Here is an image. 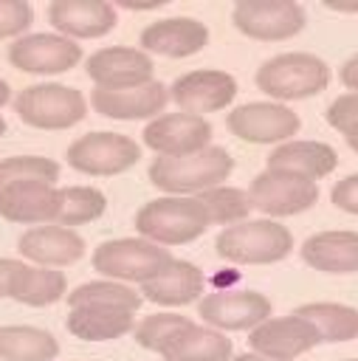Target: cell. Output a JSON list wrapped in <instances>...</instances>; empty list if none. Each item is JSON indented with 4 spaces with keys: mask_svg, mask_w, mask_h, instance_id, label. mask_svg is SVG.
I'll use <instances>...</instances> for the list:
<instances>
[{
    "mask_svg": "<svg viewBox=\"0 0 358 361\" xmlns=\"http://www.w3.org/2000/svg\"><path fill=\"white\" fill-rule=\"evenodd\" d=\"M234 169V158L223 147H206L192 155H158L149 164L152 186L169 195H189V192H209L220 186Z\"/></svg>",
    "mask_w": 358,
    "mask_h": 361,
    "instance_id": "1",
    "label": "cell"
},
{
    "mask_svg": "<svg viewBox=\"0 0 358 361\" xmlns=\"http://www.w3.org/2000/svg\"><path fill=\"white\" fill-rule=\"evenodd\" d=\"M135 228L155 245H183L209 228V214L197 197H158L138 209Z\"/></svg>",
    "mask_w": 358,
    "mask_h": 361,
    "instance_id": "2",
    "label": "cell"
},
{
    "mask_svg": "<svg viewBox=\"0 0 358 361\" xmlns=\"http://www.w3.org/2000/svg\"><path fill=\"white\" fill-rule=\"evenodd\" d=\"M214 248L223 259L240 265L279 262L293 248V234L273 220H242L217 234Z\"/></svg>",
    "mask_w": 358,
    "mask_h": 361,
    "instance_id": "3",
    "label": "cell"
},
{
    "mask_svg": "<svg viewBox=\"0 0 358 361\" xmlns=\"http://www.w3.org/2000/svg\"><path fill=\"white\" fill-rule=\"evenodd\" d=\"M330 85V68L313 56V54H279L259 65L257 71V87L279 102H293V99H307L321 93Z\"/></svg>",
    "mask_w": 358,
    "mask_h": 361,
    "instance_id": "4",
    "label": "cell"
},
{
    "mask_svg": "<svg viewBox=\"0 0 358 361\" xmlns=\"http://www.w3.org/2000/svg\"><path fill=\"white\" fill-rule=\"evenodd\" d=\"M172 259L175 257L163 245H155L144 237L107 240L93 251V268L99 274L124 279V282H141V285L155 279Z\"/></svg>",
    "mask_w": 358,
    "mask_h": 361,
    "instance_id": "5",
    "label": "cell"
},
{
    "mask_svg": "<svg viewBox=\"0 0 358 361\" xmlns=\"http://www.w3.org/2000/svg\"><path fill=\"white\" fill-rule=\"evenodd\" d=\"M14 110L28 127L68 130L85 118L87 104L76 87L48 82V85H31L20 90V96L14 99Z\"/></svg>",
    "mask_w": 358,
    "mask_h": 361,
    "instance_id": "6",
    "label": "cell"
},
{
    "mask_svg": "<svg viewBox=\"0 0 358 361\" xmlns=\"http://www.w3.org/2000/svg\"><path fill=\"white\" fill-rule=\"evenodd\" d=\"M68 164L85 175H118L141 158V147L121 133H87L68 147Z\"/></svg>",
    "mask_w": 358,
    "mask_h": 361,
    "instance_id": "7",
    "label": "cell"
},
{
    "mask_svg": "<svg viewBox=\"0 0 358 361\" xmlns=\"http://www.w3.org/2000/svg\"><path fill=\"white\" fill-rule=\"evenodd\" d=\"M231 20L237 31L262 42L296 37L307 23L304 8L293 0H242L234 6Z\"/></svg>",
    "mask_w": 358,
    "mask_h": 361,
    "instance_id": "8",
    "label": "cell"
},
{
    "mask_svg": "<svg viewBox=\"0 0 358 361\" xmlns=\"http://www.w3.org/2000/svg\"><path fill=\"white\" fill-rule=\"evenodd\" d=\"M248 200L254 209L271 214V217H288L310 209L319 200V186L313 180L279 175V172H262L248 186Z\"/></svg>",
    "mask_w": 358,
    "mask_h": 361,
    "instance_id": "9",
    "label": "cell"
},
{
    "mask_svg": "<svg viewBox=\"0 0 358 361\" xmlns=\"http://www.w3.org/2000/svg\"><path fill=\"white\" fill-rule=\"evenodd\" d=\"M211 141V124L192 113H163L144 127V144L158 155H192Z\"/></svg>",
    "mask_w": 358,
    "mask_h": 361,
    "instance_id": "10",
    "label": "cell"
},
{
    "mask_svg": "<svg viewBox=\"0 0 358 361\" xmlns=\"http://www.w3.org/2000/svg\"><path fill=\"white\" fill-rule=\"evenodd\" d=\"M226 127L248 144H273L299 133V116L285 104L251 102L228 113Z\"/></svg>",
    "mask_w": 358,
    "mask_h": 361,
    "instance_id": "11",
    "label": "cell"
},
{
    "mask_svg": "<svg viewBox=\"0 0 358 361\" xmlns=\"http://www.w3.org/2000/svg\"><path fill=\"white\" fill-rule=\"evenodd\" d=\"M197 313L217 330H254L271 319V302L257 290H223L203 296Z\"/></svg>",
    "mask_w": 358,
    "mask_h": 361,
    "instance_id": "12",
    "label": "cell"
},
{
    "mask_svg": "<svg viewBox=\"0 0 358 361\" xmlns=\"http://www.w3.org/2000/svg\"><path fill=\"white\" fill-rule=\"evenodd\" d=\"M85 68L101 90H130L152 82V59L144 51L127 45H113L90 54Z\"/></svg>",
    "mask_w": 358,
    "mask_h": 361,
    "instance_id": "13",
    "label": "cell"
},
{
    "mask_svg": "<svg viewBox=\"0 0 358 361\" xmlns=\"http://www.w3.org/2000/svg\"><path fill=\"white\" fill-rule=\"evenodd\" d=\"M82 48L79 42L62 34H31L20 37L8 48V62L25 73H62L79 65Z\"/></svg>",
    "mask_w": 358,
    "mask_h": 361,
    "instance_id": "14",
    "label": "cell"
},
{
    "mask_svg": "<svg viewBox=\"0 0 358 361\" xmlns=\"http://www.w3.org/2000/svg\"><path fill=\"white\" fill-rule=\"evenodd\" d=\"M169 96L180 107V113H214L234 102L237 82L226 71H189L172 82Z\"/></svg>",
    "mask_w": 358,
    "mask_h": 361,
    "instance_id": "15",
    "label": "cell"
},
{
    "mask_svg": "<svg viewBox=\"0 0 358 361\" xmlns=\"http://www.w3.org/2000/svg\"><path fill=\"white\" fill-rule=\"evenodd\" d=\"M248 344L259 355L293 361L296 355H302V353L313 350L316 344H321V336L307 319L293 313V316L268 319L259 327H254L251 336H248Z\"/></svg>",
    "mask_w": 358,
    "mask_h": 361,
    "instance_id": "16",
    "label": "cell"
},
{
    "mask_svg": "<svg viewBox=\"0 0 358 361\" xmlns=\"http://www.w3.org/2000/svg\"><path fill=\"white\" fill-rule=\"evenodd\" d=\"M48 20L68 39H93L116 25V8L104 0H54L48 6Z\"/></svg>",
    "mask_w": 358,
    "mask_h": 361,
    "instance_id": "17",
    "label": "cell"
},
{
    "mask_svg": "<svg viewBox=\"0 0 358 361\" xmlns=\"http://www.w3.org/2000/svg\"><path fill=\"white\" fill-rule=\"evenodd\" d=\"M59 209L62 197L51 183L25 180L0 189V217L11 223H56Z\"/></svg>",
    "mask_w": 358,
    "mask_h": 361,
    "instance_id": "18",
    "label": "cell"
},
{
    "mask_svg": "<svg viewBox=\"0 0 358 361\" xmlns=\"http://www.w3.org/2000/svg\"><path fill=\"white\" fill-rule=\"evenodd\" d=\"M166 102H169V90L155 79L141 85V87H130V90L93 87V93H90L93 110H99L107 118H118V121H135V118L158 116L166 107Z\"/></svg>",
    "mask_w": 358,
    "mask_h": 361,
    "instance_id": "19",
    "label": "cell"
},
{
    "mask_svg": "<svg viewBox=\"0 0 358 361\" xmlns=\"http://www.w3.org/2000/svg\"><path fill=\"white\" fill-rule=\"evenodd\" d=\"M209 42V28L200 20L192 17H169V20H155L141 31V48L144 54H158V56H192Z\"/></svg>",
    "mask_w": 358,
    "mask_h": 361,
    "instance_id": "20",
    "label": "cell"
},
{
    "mask_svg": "<svg viewBox=\"0 0 358 361\" xmlns=\"http://www.w3.org/2000/svg\"><path fill=\"white\" fill-rule=\"evenodd\" d=\"M335 166H338L335 149L321 141H285L268 155V172H279L313 183L330 175Z\"/></svg>",
    "mask_w": 358,
    "mask_h": 361,
    "instance_id": "21",
    "label": "cell"
},
{
    "mask_svg": "<svg viewBox=\"0 0 358 361\" xmlns=\"http://www.w3.org/2000/svg\"><path fill=\"white\" fill-rule=\"evenodd\" d=\"M17 248L39 265H70L85 254V240L65 226H34L17 240Z\"/></svg>",
    "mask_w": 358,
    "mask_h": 361,
    "instance_id": "22",
    "label": "cell"
},
{
    "mask_svg": "<svg viewBox=\"0 0 358 361\" xmlns=\"http://www.w3.org/2000/svg\"><path fill=\"white\" fill-rule=\"evenodd\" d=\"M203 285L206 279L197 265L186 259H172L155 279L141 285V296L163 307H180V305L195 302L203 293Z\"/></svg>",
    "mask_w": 358,
    "mask_h": 361,
    "instance_id": "23",
    "label": "cell"
},
{
    "mask_svg": "<svg viewBox=\"0 0 358 361\" xmlns=\"http://www.w3.org/2000/svg\"><path fill=\"white\" fill-rule=\"evenodd\" d=\"M302 259L324 274L358 271V231H319L304 240Z\"/></svg>",
    "mask_w": 358,
    "mask_h": 361,
    "instance_id": "24",
    "label": "cell"
},
{
    "mask_svg": "<svg viewBox=\"0 0 358 361\" xmlns=\"http://www.w3.org/2000/svg\"><path fill=\"white\" fill-rule=\"evenodd\" d=\"M68 330L82 341H110L132 330V310L113 307V305L70 307Z\"/></svg>",
    "mask_w": 358,
    "mask_h": 361,
    "instance_id": "25",
    "label": "cell"
},
{
    "mask_svg": "<svg viewBox=\"0 0 358 361\" xmlns=\"http://www.w3.org/2000/svg\"><path fill=\"white\" fill-rule=\"evenodd\" d=\"M166 361H231V338L209 327H186L161 353Z\"/></svg>",
    "mask_w": 358,
    "mask_h": 361,
    "instance_id": "26",
    "label": "cell"
},
{
    "mask_svg": "<svg viewBox=\"0 0 358 361\" xmlns=\"http://www.w3.org/2000/svg\"><path fill=\"white\" fill-rule=\"evenodd\" d=\"M65 290H68V279L56 268H28V265H20L17 274L11 276V285H8V296L23 302V305H31V307L51 305V302L62 299Z\"/></svg>",
    "mask_w": 358,
    "mask_h": 361,
    "instance_id": "27",
    "label": "cell"
},
{
    "mask_svg": "<svg viewBox=\"0 0 358 361\" xmlns=\"http://www.w3.org/2000/svg\"><path fill=\"white\" fill-rule=\"evenodd\" d=\"M59 355V344L48 330L11 324L0 327V358L3 361H51Z\"/></svg>",
    "mask_w": 358,
    "mask_h": 361,
    "instance_id": "28",
    "label": "cell"
},
{
    "mask_svg": "<svg viewBox=\"0 0 358 361\" xmlns=\"http://www.w3.org/2000/svg\"><path fill=\"white\" fill-rule=\"evenodd\" d=\"M296 316L307 319L321 341H352L358 336V310L338 302H310L293 310Z\"/></svg>",
    "mask_w": 358,
    "mask_h": 361,
    "instance_id": "29",
    "label": "cell"
},
{
    "mask_svg": "<svg viewBox=\"0 0 358 361\" xmlns=\"http://www.w3.org/2000/svg\"><path fill=\"white\" fill-rule=\"evenodd\" d=\"M59 197H62V209L56 223H62L65 228L93 223L107 209V197L93 186H68V189H59Z\"/></svg>",
    "mask_w": 358,
    "mask_h": 361,
    "instance_id": "30",
    "label": "cell"
},
{
    "mask_svg": "<svg viewBox=\"0 0 358 361\" xmlns=\"http://www.w3.org/2000/svg\"><path fill=\"white\" fill-rule=\"evenodd\" d=\"M141 293L121 285V282H85L76 290L68 293V305L70 307H82V305H113V307H124V310H138L141 307Z\"/></svg>",
    "mask_w": 358,
    "mask_h": 361,
    "instance_id": "31",
    "label": "cell"
},
{
    "mask_svg": "<svg viewBox=\"0 0 358 361\" xmlns=\"http://www.w3.org/2000/svg\"><path fill=\"white\" fill-rule=\"evenodd\" d=\"M197 200L203 203L209 223H242L248 217V212L254 209L248 200V192L234 189V186H214L209 192H200Z\"/></svg>",
    "mask_w": 358,
    "mask_h": 361,
    "instance_id": "32",
    "label": "cell"
},
{
    "mask_svg": "<svg viewBox=\"0 0 358 361\" xmlns=\"http://www.w3.org/2000/svg\"><path fill=\"white\" fill-rule=\"evenodd\" d=\"M56 178H59V164L42 155H14L0 161V189L25 180H39L54 186Z\"/></svg>",
    "mask_w": 358,
    "mask_h": 361,
    "instance_id": "33",
    "label": "cell"
},
{
    "mask_svg": "<svg viewBox=\"0 0 358 361\" xmlns=\"http://www.w3.org/2000/svg\"><path fill=\"white\" fill-rule=\"evenodd\" d=\"M195 322L180 316V313H155V316H147L138 327H135V341L147 350H155V353H163L172 338L178 333H183L186 327H192Z\"/></svg>",
    "mask_w": 358,
    "mask_h": 361,
    "instance_id": "34",
    "label": "cell"
},
{
    "mask_svg": "<svg viewBox=\"0 0 358 361\" xmlns=\"http://www.w3.org/2000/svg\"><path fill=\"white\" fill-rule=\"evenodd\" d=\"M327 124L344 133V138L358 133V93H344L327 107Z\"/></svg>",
    "mask_w": 358,
    "mask_h": 361,
    "instance_id": "35",
    "label": "cell"
},
{
    "mask_svg": "<svg viewBox=\"0 0 358 361\" xmlns=\"http://www.w3.org/2000/svg\"><path fill=\"white\" fill-rule=\"evenodd\" d=\"M34 20V11L25 0H0V39L23 34Z\"/></svg>",
    "mask_w": 358,
    "mask_h": 361,
    "instance_id": "36",
    "label": "cell"
},
{
    "mask_svg": "<svg viewBox=\"0 0 358 361\" xmlns=\"http://www.w3.org/2000/svg\"><path fill=\"white\" fill-rule=\"evenodd\" d=\"M330 200H333L338 209H344V212H350V214H358V172L341 178V180L333 186Z\"/></svg>",
    "mask_w": 358,
    "mask_h": 361,
    "instance_id": "37",
    "label": "cell"
},
{
    "mask_svg": "<svg viewBox=\"0 0 358 361\" xmlns=\"http://www.w3.org/2000/svg\"><path fill=\"white\" fill-rule=\"evenodd\" d=\"M341 82L350 87V93H358V54L341 65Z\"/></svg>",
    "mask_w": 358,
    "mask_h": 361,
    "instance_id": "38",
    "label": "cell"
},
{
    "mask_svg": "<svg viewBox=\"0 0 358 361\" xmlns=\"http://www.w3.org/2000/svg\"><path fill=\"white\" fill-rule=\"evenodd\" d=\"M23 262L17 259H0V296H8V285H11V276L17 274Z\"/></svg>",
    "mask_w": 358,
    "mask_h": 361,
    "instance_id": "39",
    "label": "cell"
},
{
    "mask_svg": "<svg viewBox=\"0 0 358 361\" xmlns=\"http://www.w3.org/2000/svg\"><path fill=\"white\" fill-rule=\"evenodd\" d=\"M231 361H285V358H268V355H259V353H242V355H234Z\"/></svg>",
    "mask_w": 358,
    "mask_h": 361,
    "instance_id": "40",
    "label": "cell"
},
{
    "mask_svg": "<svg viewBox=\"0 0 358 361\" xmlns=\"http://www.w3.org/2000/svg\"><path fill=\"white\" fill-rule=\"evenodd\" d=\"M163 3H121V8H130V11H149V8H161Z\"/></svg>",
    "mask_w": 358,
    "mask_h": 361,
    "instance_id": "41",
    "label": "cell"
},
{
    "mask_svg": "<svg viewBox=\"0 0 358 361\" xmlns=\"http://www.w3.org/2000/svg\"><path fill=\"white\" fill-rule=\"evenodd\" d=\"M327 8H333V11H358V3H324Z\"/></svg>",
    "mask_w": 358,
    "mask_h": 361,
    "instance_id": "42",
    "label": "cell"
},
{
    "mask_svg": "<svg viewBox=\"0 0 358 361\" xmlns=\"http://www.w3.org/2000/svg\"><path fill=\"white\" fill-rule=\"evenodd\" d=\"M8 99H11V90H8V85H6L3 79H0V107H3V104H6Z\"/></svg>",
    "mask_w": 358,
    "mask_h": 361,
    "instance_id": "43",
    "label": "cell"
},
{
    "mask_svg": "<svg viewBox=\"0 0 358 361\" xmlns=\"http://www.w3.org/2000/svg\"><path fill=\"white\" fill-rule=\"evenodd\" d=\"M347 144H350V149H355V152H358V133H355V135H350V138H347Z\"/></svg>",
    "mask_w": 358,
    "mask_h": 361,
    "instance_id": "44",
    "label": "cell"
},
{
    "mask_svg": "<svg viewBox=\"0 0 358 361\" xmlns=\"http://www.w3.org/2000/svg\"><path fill=\"white\" fill-rule=\"evenodd\" d=\"M6 133V121H3V116H0V135Z\"/></svg>",
    "mask_w": 358,
    "mask_h": 361,
    "instance_id": "45",
    "label": "cell"
},
{
    "mask_svg": "<svg viewBox=\"0 0 358 361\" xmlns=\"http://www.w3.org/2000/svg\"><path fill=\"white\" fill-rule=\"evenodd\" d=\"M344 361H358V358H344Z\"/></svg>",
    "mask_w": 358,
    "mask_h": 361,
    "instance_id": "46",
    "label": "cell"
}]
</instances>
